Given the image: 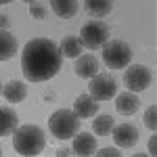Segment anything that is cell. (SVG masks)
Here are the masks:
<instances>
[{"instance_id": "obj_10", "label": "cell", "mask_w": 157, "mask_h": 157, "mask_svg": "<svg viewBox=\"0 0 157 157\" xmlns=\"http://www.w3.org/2000/svg\"><path fill=\"white\" fill-rule=\"evenodd\" d=\"M73 111L80 120H88V117H94L98 113V101L90 97V94H80V97L73 101Z\"/></svg>"}, {"instance_id": "obj_13", "label": "cell", "mask_w": 157, "mask_h": 157, "mask_svg": "<svg viewBox=\"0 0 157 157\" xmlns=\"http://www.w3.org/2000/svg\"><path fill=\"white\" fill-rule=\"evenodd\" d=\"M2 97L9 103H21L27 97V86L21 80H11V82H6L2 86Z\"/></svg>"}, {"instance_id": "obj_4", "label": "cell", "mask_w": 157, "mask_h": 157, "mask_svg": "<svg viewBox=\"0 0 157 157\" xmlns=\"http://www.w3.org/2000/svg\"><path fill=\"white\" fill-rule=\"evenodd\" d=\"M132 61V48L124 40H107L103 44V63L111 69L128 67Z\"/></svg>"}, {"instance_id": "obj_21", "label": "cell", "mask_w": 157, "mask_h": 157, "mask_svg": "<svg viewBox=\"0 0 157 157\" xmlns=\"http://www.w3.org/2000/svg\"><path fill=\"white\" fill-rule=\"evenodd\" d=\"M29 15L34 17V19H44L46 15H48V11H46V6L42 4V2H29Z\"/></svg>"}, {"instance_id": "obj_2", "label": "cell", "mask_w": 157, "mask_h": 157, "mask_svg": "<svg viewBox=\"0 0 157 157\" xmlns=\"http://www.w3.org/2000/svg\"><path fill=\"white\" fill-rule=\"evenodd\" d=\"M44 145H46V136H44V130L40 126H34V124L17 126V130L13 132V147L19 155L25 157L40 155L44 151Z\"/></svg>"}, {"instance_id": "obj_20", "label": "cell", "mask_w": 157, "mask_h": 157, "mask_svg": "<svg viewBox=\"0 0 157 157\" xmlns=\"http://www.w3.org/2000/svg\"><path fill=\"white\" fill-rule=\"evenodd\" d=\"M155 115H157V107H155V105H151V107L145 111V126L151 130V132H155V130H157V120H155Z\"/></svg>"}, {"instance_id": "obj_17", "label": "cell", "mask_w": 157, "mask_h": 157, "mask_svg": "<svg viewBox=\"0 0 157 157\" xmlns=\"http://www.w3.org/2000/svg\"><path fill=\"white\" fill-rule=\"evenodd\" d=\"M50 9L63 19H71L78 13V0H50Z\"/></svg>"}, {"instance_id": "obj_5", "label": "cell", "mask_w": 157, "mask_h": 157, "mask_svg": "<svg viewBox=\"0 0 157 157\" xmlns=\"http://www.w3.org/2000/svg\"><path fill=\"white\" fill-rule=\"evenodd\" d=\"M109 38H111L109 25L101 19H92V21L84 23L82 29H80V42H82V46H86L90 50L101 48Z\"/></svg>"}, {"instance_id": "obj_24", "label": "cell", "mask_w": 157, "mask_h": 157, "mask_svg": "<svg viewBox=\"0 0 157 157\" xmlns=\"http://www.w3.org/2000/svg\"><path fill=\"white\" fill-rule=\"evenodd\" d=\"M149 151H151V155H157V138H155V134H153L151 140H149Z\"/></svg>"}, {"instance_id": "obj_6", "label": "cell", "mask_w": 157, "mask_h": 157, "mask_svg": "<svg viewBox=\"0 0 157 157\" xmlns=\"http://www.w3.org/2000/svg\"><path fill=\"white\" fill-rule=\"evenodd\" d=\"M88 94L94 101H98V103L101 101H111L117 94V80L111 73H97V75L90 78Z\"/></svg>"}, {"instance_id": "obj_8", "label": "cell", "mask_w": 157, "mask_h": 157, "mask_svg": "<svg viewBox=\"0 0 157 157\" xmlns=\"http://www.w3.org/2000/svg\"><path fill=\"white\" fill-rule=\"evenodd\" d=\"M113 140L115 145L121 147V149H132L136 143H138V130L134 128L132 124H120V126H113Z\"/></svg>"}, {"instance_id": "obj_12", "label": "cell", "mask_w": 157, "mask_h": 157, "mask_svg": "<svg viewBox=\"0 0 157 157\" xmlns=\"http://www.w3.org/2000/svg\"><path fill=\"white\" fill-rule=\"evenodd\" d=\"M97 73H98V59L97 57H92V55H80L78 57V61H75V75L78 78L90 80Z\"/></svg>"}, {"instance_id": "obj_9", "label": "cell", "mask_w": 157, "mask_h": 157, "mask_svg": "<svg viewBox=\"0 0 157 157\" xmlns=\"http://www.w3.org/2000/svg\"><path fill=\"white\" fill-rule=\"evenodd\" d=\"M73 155L80 157H90L97 153V138L88 132H78L73 136V145H71Z\"/></svg>"}, {"instance_id": "obj_27", "label": "cell", "mask_w": 157, "mask_h": 157, "mask_svg": "<svg viewBox=\"0 0 157 157\" xmlns=\"http://www.w3.org/2000/svg\"><path fill=\"white\" fill-rule=\"evenodd\" d=\"M23 2H34V0H23Z\"/></svg>"}, {"instance_id": "obj_11", "label": "cell", "mask_w": 157, "mask_h": 157, "mask_svg": "<svg viewBox=\"0 0 157 157\" xmlns=\"http://www.w3.org/2000/svg\"><path fill=\"white\" fill-rule=\"evenodd\" d=\"M113 98H115V109L121 115H134L140 107V98L136 97V92H121Z\"/></svg>"}, {"instance_id": "obj_29", "label": "cell", "mask_w": 157, "mask_h": 157, "mask_svg": "<svg viewBox=\"0 0 157 157\" xmlns=\"http://www.w3.org/2000/svg\"><path fill=\"white\" fill-rule=\"evenodd\" d=\"M0 90H2V88H0Z\"/></svg>"}, {"instance_id": "obj_14", "label": "cell", "mask_w": 157, "mask_h": 157, "mask_svg": "<svg viewBox=\"0 0 157 157\" xmlns=\"http://www.w3.org/2000/svg\"><path fill=\"white\" fill-rule=\"evenodd\" d=\"M19 115L11 107H0V136H9L17 130Z\"/></svg>"}, {"instance_id": "obj_15", "label": "cell", "mask_w": 157, "mask_h": 157, "mask_svg": "<svg viewBox=\"0 0 157 157\" xmlns=\"http://www.w3.org/2000/svg\"><path fill=\"white\" fill-rule=\"evenodd\" d=\"M17 38L9 29H0V61H9L17 55Z\"/></svg>"}, {"instance_id": "obj_1", "label": "cell", "mask_w": 157, "mask_h": 157, "mask_svg": "<svg viewBox=\"0 0 157 157\" xmlns=\"http://www.w3.org/2000/svg\"><path fill=\"white\" fill-rule=\"evenodd\" d=\"M63 55L48 38H34L21 50V71L29 82H46L59 73Z\"/></svg>"}, {"instance_id": "obj_28", "label": "cell", "mask_w": 157, "mask_h": 157, "mask_svg": "<svg viewBox=\"0 0 157 157\" xmlns=\"http://www.w3.org/2000/svg\"><path fill=\"white\" fill-rule=\"evenodd\" d=\"M0 155H2V147H0Z\"/></svg>"}, {"instance_id": "obj_22", "label": "cell", "mask_w": 157, "mask_h": 157, "mask_svg": "<svg viewBox=\"0 0 157 157\" xmlns=\"http://www.w3.org/2000/svg\"><path fill=\"white\" fill-rule=\"evenodd\" d=\"M94 155H98V157H105V155L120 157V155H121V151H117V147H105V149H101V151H97Z\"/></svg>"}, {"instance_id": "obj_23", "label": "cell", "mask_w": 157, "mask_h": 157, "mask_svg": "<svg viewBox=\"0 0 157 157\" xmlns=\"http://www.w3.org/2000/svg\"><path fill=\"white\" fill-rule=\"evenodd\" d=\"M11 27V19L9 15H0V29H9Z\"/></svg>"}, {"instance_id": "obj_19", "label": "cell", "mask_w": 157, "mask_h": 157, "mask_svg": "<svg viewBox=\"0 0 157 157\" xmlns=\"http://www.w3.org/2000/svg\"><path fill=\"white\" fill-rule=\"evenodd\" d=\"M113 126H115V120H113L111 115H107V113H103V115L94 117V121H92V130H94V134H101V136L111 134Z\"/></svg>"}, {"instance_id": "obj_26", "label": "cell", "mask_w": 157, "mask_h": 157, "mask_svg": "<svg viewBox=\"0 0 157 157\" xmlns=\"http://www.w3.org/2000/svg\"><path fill=\"white\" fill-rule=\"evenodd\" d=\"M9 2H13V0H0V4H9Z\"/></svg>"}, {"instance_id": "obj_16", "label": "cell", "mask_w": 157, "mask_h": 157, "mask_svg": "<svg viewBox=\"0 0 157 157\" xmlns=\"http://www.w3.org/2000/svg\"><path fill=\"white\" fill-rule=\"evenodd\" d=\"M82 42H80V38H75V36H65L63 40H61V55L63 57H67V59H78L80 55H82Z\"/></svg>"}, {"instance_id": "obj_25", "label": "cell", "mask_w": 157, "mask_h": 157, "mask_svg": "<svg viewBox=\"0 0 157 157\" xmlns=\"http://www.w3.org/2000/svg\"><path fill=\"white\" fill-rule=\"evenodd\" d=\"M57 155H59V157H65V155L69 157V155H73V151H71V149H67V147H61V149H57Z\"/></svg>"}, {"instance_id": "obj_7", "label": "cell", "mask_w": 157, "mask_h": 157, "mask_svg": "<svg viewBox=\"0 0 157 157\" xmlns=\"http://www.w3.org/2000/svg\"><path fill=\"white\" fill-rule=\"evenodd\" d=\"M124 84L130 92H143L153 84V73L145 65H132L124 73Z\"/></svg>"}, {"instance_id": "obj_3", "label": "cell", "mask_w": 157, "mask_h": 157, "mask_svg": "<svg viewBox=\"0 0 157 157\" xmlns=\"http://www.w3.org/2000/svg\"><path fill=\"white\" fill-rule=\"evenodd\" d=\"M50 134L59 140H69L80 132V117L73 109H57L48 117Z\"/></svg>"}, {"instance_id": "obj_18", "label": "cell", "mask_w": 157, "mask_h": 157, "mask_svg": "<svg viewBox=\"0 0 157 157\" xmlns=\"http://www.w3.org/2000/svg\"><path fill=\"white\" fill-rule=\"evenodd\" d=\"M84 6L92 17H107L113 9V0H84Z\"/></svg>"}]
</instances>
